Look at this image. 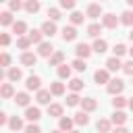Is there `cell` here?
<instances>
[{
	"instance_id": "56",
	"label": "cell",
	"mask_w": 133,
	"mask_h": 133,
	"mask_svg": "<svg viewBox=\"0 0 133 133\" xmlns=\"http://www.w3.org/2000/svg\"><path fill=\"white\" fill-rule=\"evenodd\" d=\"M0 2H6V0H0Z\"/></svg>"
},
{
	"instance_id": "44",
	"label": "cell",
	"mask_w": 133,
	"mask_h": 133,
	"mask_svg": "<svg viewBox=\"0 0 133 133\" xmlns=\"http://www.w3.org/2000/svg\"><path fill=\"white\" fill-rule=\"evenodd\" d=\"M123 71H125L127 75H133V58H131L129 62H125V64H123Z\"/></svg>"
},
{
	"instance_id": "23",
	"label": "cell",
	"mask_w": 133,
	"mask_h": 133,
	"mask_svg": "<svg viewBox=\"0 0 133 133\" xmlns=\"http://www.w3.org/2000/svg\"><path fill=\"white\" fill-rule=\"evenodd\" d=\"M25 10H27L29 15L37 12V10H39V0H27V2H25Z\"/></svg>"
},
{
	"instance_id": "51",
	"label": "cell",
	"mask_w": 133,
	"mask_h": 133,
	"mask_svg": "<svg viewBox=\"0 0 133 133\" xmlns=\"http://www.w3.org/2000/svg\"><path fill=\"white\" fill-rule=\"evenodd\" d=\"M52 133H64V131H62V129H56V131H52Z\"/></svg>"
},
{
	"instance_id": "6",
	"label": "cell",
	"mask_w": 133,
	"mask_h": 133,
	"mask_svg": "<svg viewBox=\"0 0 133 133\" xmlns=\"http://www.w3.org/2000/svg\"><path fill=\"white\" fill-rule=\"evenodd\" d=\"M91 50H94V48H89L87 44H77L75 54H77V58H87V56L91 54Z\"/></svg>"
},
{
	"instance_id": "38",
	"label": "cell",
	"mask_w": 133,
	"mask_h": 133,
	"mask_svg": "<svg viewBox=\"0 0 133 133\" xmlns=\"http://www.w3.org/2000/svg\"><path fill=\"white\" fill-rule=\"evenodd\" d=\"M69 87H71L73 91H79V89H83V81H81V79H71V81H69Z\"/></svg>"
},
{
	"instance_id": "2",
	"label": "cell",
	"mask_w": 133,
	"mask_h": 133,
	"mask_svg": "<svg viewBox=\"0 0 133 133\" xmlns=\"http://www.w3.org/2000/svg\"><path fill=\"white\" fill-rule=\"evenodd\" d=\"M102 25L108 27V29H116V25H118V17L112 15V12H106V15L102 17Z\"/></svg>"
},
{
	"instance_id": "45",
	"label": "cell",
	"mask_w": 133,
	"mask_h": 133,
	"mask_svg": "<svg viewBox=\"0 0 133 133\" xmlns=\"http://www.w3.org/2000/svg\"><path fill=\"white\" fill-rule=\"evenodd\" d=\"M25 133H42V129H39L37 125H33V123H31V125H27V127H25Z\"/></svg>"
},
{
	"instance_id": "46",
	"label": "cell",
	"mask_w": 133,
	"mask_h": 133,
	"mask_svg": "<svg viewBox=\"0 0 133 133\" xmlns=\"http://www.w3.org/2000/svg\"><path fill=\"white\" fill-rule=\"evenodd\" d=\"M0 64H2V66H8V64H10V56H8L6 52H2V56H0Z\"/></svg>"
},
{
	"instance_id": "43",
	"label": "cell",
	"mask_w": 133,
	"mask_h": 133,
	"mask_svg": "<svg viewBox=\"0 0 133 133\" xmlns=\"http://www.w3.org/2000/svg\"><path fill=\"white\" fill-rule=\"evenodd\" d=\"M75 4H77V0H60V6H62V8H66V10L75 8Z\"/></svg>"
},
{
	"instance_id": "3",
	"label": "cell",
	"mask_w": 133,
	"mask_h": 133,
	"mask_svg": "<svg viewBox=\"0 0 133 133\" xmlns=\"http://www.w3.org/2000/svg\"><path fill=\"white\" fill-rule=\"evenodd\" d=\"M39 48H37V54L39 56H44V58H50L52 54H54V46L50 44V42H42V44H37Z\"/></svg>"
},
{
	"instance_id": "54",
	"label": "cell",
	"mask_w": 133,
	"mask_h": 133,
	"mask_svg": "<svg viewBox=\"0 0 133 133\" xmlns=\"http://www.w3.org/2000/svg\"><path fill=\"white\" fill-rule=\"evenodd\" d=\"M129 52H131V58H133V48H131V50H129Z\"/></svg>"
},
{
	"instance_id": "15",
	"label": "cell",
	"mask_w": 133,
	"mask_h": 133,
	"mask_svg": "<svg viewBox=\"0 0 133 133\" xmlns=\"http://www.w3.org/2000/svg\"><path fill=\"white\" fill-rule=\"evenodd\" d=\"M42 31H44V35L52 37V35L56 33V25H54V21H46V23L42 25Z\"/></svg>"
},
{
	"instance_id": "14",
	"label": "cell",
	"mask_w": 133,
	"mask_h": 133,
	"mask_svg": "<svg viewBox=\"0 0 133 133\" xmlns=\"http://www.w3.org/2000/svg\"><path fill=\"white\" fill-rule=\"evenodd\" d=\"M100 15H102V6L100 4H89L87 6V17L89 19H98Z\"/></svg>"
},
{
	"instance_id": "9",
	"label": "cell",
	"mask_w": 133,
	"mask_h": 133,
	"mask_svg": "<svg viewBox=\"0 0 133 133\" xmlns=\"http://www.w3.org/2000/svg\"><path fill=\"white\" fill-rule=\"evenodd\" d=\"M62 60H64V54L60 50H54V54L48 58V64L50 66H58V64H62Z\"/></svg>"
},
{
	"instance_id": "30",
	"label": "cell",
	"mask_w": 133,
	"mask_h": 133,
	"mask_svg": "<svg viewBox=\"0 0 133 133\" xmlns=\"http://www.w3.org/2000/svg\"><path fill=\"white\" fill-rule=\"evenodd\" d=\"M0 94H2V98H12V96H15V89H12V85H10V83H2Z\"/></svg>"
},
{
	"instance_id": "16",
	"label": "cell",
	"mask_w": 133,
	"mask_h": 133,
	"mask_svg": "<svg viewBox=\"0 0 133 133\" xmlns=\"http://www.w3.org/2000/svg\"><path fill=\"white\" fill-rule=\"evenodd\" d=\"M106 69H108V71H118V69H123V64H121L118 56H112V58H108V60H106Z\"/></svg>"
},
{
	"instance_id": "35",
	"label": "cell",
	"mask_w": 133,
	"mask_h": 133,
	"mask_svg": "<svg viewBox=\"0 0 133 133\" xmlns=\"http://www.w3.org/2000/svg\"><path fill=\"white\" fill-rule=\"evenodd\" d=\"M71 66H73L75 71H79V73L87 69V64H85V58H77V60H73V64H71Z\"/></svg>"
},
{
	"instance_id": "27",
	"label": "cell",
	"mask_w": 133,
	"mask_h": 133,
	"mask_svg": "<svg viewBox=\"0 0 133 133\" xmlns=\"http://www.w3.org/2000/svg\"><path fill=\"white\" fill-rule=\"evenodd\" d=\"M48 114L60 118V116H62V106H60V104H50V106H48Z\"/></svg>"
},
{
	"instance_id": "42",
	"label": "cell",
	"mask_w": 133,
	"mask_h": 133,
	"mask_svg": "<svg viewBox=\"0 0 133 133\" xmlns=\"http://www.w3.org/2000/svg\"><path fill=\"white\" fill-rule=\"evenodd\" d=\"M48 17H50V21H58L60 19V10L58 8H48Z\"/></svg>"
},
{
	"instance_id": "47",
	"label": "cell",
	"mask_w": 133,
	"mask_h": 133,
	"mask_svg": "<svg viewBox=\"0 0 133 133\" xmlns=\"http://www.w3.org/2000/svg\"><path fill=\"white\" fill-rule=\"evenodd\" d=\"M0 44H2V46H8V44H10V37H8V33H2V35H0Z\"/></svg>"
},
{
	"instance_id": "18",
	"label": "cell",
	"mask_w": 133,
	"mask_h": 133,
	"mask_svg": "<svg viewBox=\"0 0 133 133\" xmlns=\"http://www.w3.org/2000/svg\"><path fill=\"white\" fill-rule=\"evenodd\" d=\"M106 48H108L106 39H100V37H96V42H94V52H98V54H104V52H106Z\"/></svg>"
},
{
	"instance_id": "24",
	"label": "cell",
	"mask_w": 133,
	"mask_h": 133,
	"mask_svg": "<svg viewBox=\"0 0 133 133\" xmlns=\"http://www.w3.org/2000/svg\"><path fill=\"white\" fill-rule=\"evenodd\" d=\"M0 23L6 27V25H12L15 21H12V10H4L2 15H0Z\"/></svg>"
},
{
	"instance_id": "36",
	"label": "cell",
	"mask_w": 133,
	"mask_h": 133,
	"mask_svg": "<svg viewBox=\"0 0 133 133\" xmlns=\"http://www.w3.org/2000/svg\"><path fill=\"white\" fill-rule=\"evenodd\" d=\"M6 75H8V79H10V81H19V79L23 77L21 69H8V73H6Z\"/></svg>"
},
{
	"instance_id": "34",
	"label": "cell",
	"mask_w": 133,
	"mask_h": 133,
	"mask_svg": "<svg viewBox=\"0 0 133 133\" xmlns=\"http://www.w3.org/2000/svg\"><path fill=\"white\" fill-rule=\"evenodd\" d=\"M83 19H85V17H83V12L73 10V15H71V23H73V25H81V23H83Z\"/></svg>"
},
{
	"instance_id": "55",
	"label": "cell",
	"mask_w": 133,
	"mask_h": 133,
	"mask_svg": "<svg viewBox=\"0 0 133 133\" xmlns=\"http://www.w3.org/2000/svg\"><path fill=\"white\" fill-rule=\"evenodd\" d=\"M69 133H79V131H69Z\"/></svg>"
},
{
	"instance_id": "29",
	"label": "cell",
	"mask_w": 133,
	"mask_h": 133,
	"mask_svg": "<svg viewBox=\"0 0 133 133\" xmlns=\"http://www.w3.org/2000/svg\"><path fill=\"white\" fill-rule=\"evenodd\" d=\"M121 23L127 25V27H131V25H133V10H125V12L121 15Z\"/></svg>"
},
{
	"instance_id": "49",
	"label": "cell",
	"mask_w": 133,
	"mask_h": 133,
	"mask_svg": "<svg viewBox=\"0 0 133 133\" xmlns=\"http://www.w3.org/2000/svg\"><path fill=\"white\" fill-rule=\"evenodd\" d=\"M112 133H129V131H127V129H125V127H116V129H114V131H112Z\"/></svg>"
},
{
	"instance_id": "13",
	"label": "cell",
	"mask_w": 133,
	"mask_h": 133,
	"mask_svg": "<svg viewBox=\"0 0 133 133\" xmlns=\"http://www.w3.org/2000/svg\"><path fill=\"white\" fill-rule=\"evenodd\" d=\"M125 121H127V114H125L123 110H114V114H112L110 123H112V125H118V127H121V125H123Z\"/></svg>"
},
{
	"instance_id": "20",
	"label": "cell",
	"mask_w": 133,
	"mask_h": 133,
	"mask_svg": "<svg viewBox=\"0 0 133 133\" xmlns=\"http://www.w3.org/2000/svg\"><path fill=\"white\" fill-rule=\"evenodd\" d=\"M15 102L19 104V106H29V96L25 94V91H19V94H15Z\"/></svg>"
},
{
	"instance_id": "12",
	"label": "cell",
	"mask_w": 133,
	"mask_h": 133,
	"mask_svg": "<svg viewBox=\"0 0 133 133\" xmlns=\"http://www.w3.org/2000/svg\"><path fill=\"white\" fill-rule=\"evenodd\" d=\"M25 85H27V89H35V91H37L39 85H42V79H39L37 75H31V77H27V83H25Z\"/></svg>"
},
{
	"instance_id": "19",
	"label": "cell",
	"mask_w": 133,
	"mask_h": 133,
	"mask_svg": "<svg viewBox=\"0 0 133 133\" xmlns=\"http://www.w3.org/2000/svg\"><path fill=\"white\" fill-rule=\"evenodd\" d=\"M50 91H52V96H62L64 94V83H60V81L50 83Z\"/></svg>"
},
{
	"instance_id": "11",
	"label": "cell",
	"mask_w": 133,
	"mask_h": 133,
	"mask_svg": "<svg viewBox=\"0 0 133 133\" xmlns=\"http://www.w3.org/2000/svg\"><path fill=\"white\" fill-rule=\"evenodd\" d=\"M81 108H83L85 112H94V110L98 108V102H96L94 98H83V100H81Z\"/></svg>"
},
{
	"instance_id": "5",
	"label": "cell",
	"mask_w": 133,
	"mask_h": 133,
	"mask_svg": "<svg viewBox=\"0 0 133 133\" xmlns=\"http://www.w3.org/2000/svg\"><path fill=\"white\" fill-rule=\"evenodd\" d=\"M108 73H110L108 69H98V71L94 73L96 83H110V75H108Z\"/></svg>"
},
{
	"instance_id": "28",
	"label": "cell",
	"mask_w": 133,
	"mask_h": 133,
	"mask_svg": "<svg viewBox=\"0 0 133 133\" xmlns=\"http://www.w3.org/2000/svg\"><path fill=\"white\" fill-rule=\"evenodd\" d=\"M96 129H98L100 133H108V131H110V121H108V118H100L98 125H96Z\"/></svg>"
},
{
	"instance_id": "37",
	"label": "cell",
	"mask_w": 133,
	"mask_h": 133,
	"mask_svg": "<svg viewBox=\"0 0 133 133\" xmlns=\"http://www.w3.org/2000/svg\"><path fill=\"white\" fill-rule=\"evenodd\" d=\"M129 102H127V98H123V96H114V100H112V106L114 108H123V106H127Z\"/></svg>"
},
{
	"instance_id": "53",
	"label": "cell",
	"mask_w": 133,
	"mask_h": 133,
	"mask_svg": "<svg viewBox=\"0 0 133 133\" xmlns=\"http://www.w3.org/2000/svg\"><path fill=\"white\" fill-rule=\"evenodd\" d=\"M127 4H129V6H133V0H127Z\"/></svg>"
},
{
	"instance_id": "8",
	"label": "cell",
	"mask_w": 133,
	"mask_h": 133,
	"mask_svg": "<svg viewBox=\"0 0 133 133\" xmlns=\"http://www.w3.org/2000/svg\"><path fill=\"white\" fill-rule=\"evenodd\" d=\"M62 39H64V42H73V39H77V29H75L73 25L64 27V29H62Z\"/></svg>"
},
{
	"instance_id": "50",
	"label": "cell",
	"mask_w": 133,
	"mask_h": 133,
	"mask_svg": "<svg viewBox=\"0 0 133 133\" xmlns=\"http://www.w3.org/2000/svg\"><path fill=\"white\" fill-rule=\"evenodd\" d=\"M129 108H131V110H133V98H131V100H129Z\"/></svg>"
},
{
	"instance_id": "10",
	"label": "cell",
	"mask_w": 133,
	"mask_h": 133,
	"mask_svg": "<svg viewBox=\"0 0 133 133\" xmlns=\"http://www.w3.org/2000/svg\"><path fill=\"white\" fill-rule=\"evenodd\" d=\"M50 98H52V91H50V89H37L35 100H37L39 104H50Z\"/></svg>"
},
{
	"instance_id": "1",
	"label": "cell",
	"mask_w": 133,
	"mask_h": 133,
	"mask_svg": "<svg viewBox=\"0 0 133 133\" xmlns=\"http://www.w3.org/2000/svg\"><path fill=\"white\" fill-rule=\"evenodd\" d=\"M123 87H125V81H121V79H110V83L106 85L108 94H112V96H118L123 91Z\"/></svg>"
},
{
	"instance_id": "31",
	"label": "cell",
	"mask_w": 133,
	"mask_h": 133,
	"mask_svg": "<svg viewBox=\"0 0 133 133\" xmlns=\"http://www.w3.org/2000/svg\"><path fill=\"white\" fill-rule=\"evenodd\" d=\"M75 123H77V125H87V123H89V116H87V112H85V110L77 112V114H75Z\"/></svg>"
},
{
	"instance_id": "48",
	"label": "cell",
	"mask_w": 133,
	"mask_h": 133,
	"mask_svg": "<svg viewBox=\"0 0 133 133\" xmlns=\"http://www.w3.org/2000/svg\"><path fill=\"white\" fill-rule=\"evenodd\" d=\"M8 121H10V118H8V114H6V112H0V125H6Z\"/></svg>"
},
{
	"instance_id": "40",
	"label": "cell",
	"mask_w": 133,
	"mask_h": 133,
	"mask_svg": "<svg viewBox=\"0 0 133 133\" xmlns=\"http://www.w3.org/2000/svg\"><path fill=\"white\" fill-rule=\"evenodd\" d=\"M112 52H114V56H118V58H121V56L127 52V48H125V44H116V46L112 48Z\"/></svg>"
},
{
	"instance_id": "41",
	"label": "cell",
	"mask_w": 133,
	"mask_h": 133,
	"mask_svg": "<svg viewBox=\"0 0 133 133\" xmlns=\"http://www.w3.org/2000/svg\"><path fill=\"white\" fill-rule=\"evenodd\" d=\"M8 6H10V10L15 12V10H21V8H25V4L21 2V0H10L8 2Z\"/></svg>"
},
{
	"instance_id": "22",
	"label": "cell",
	"mask_w": 133,
	"mask_h": 133,
	"mask_svg": "<svg viewBox=\"0 0 133 133\" xmlns=\"http://www.w3.org/2000/svg\"><path fill=\"white\" fill-rule=\"evenodd\" d=\"M102 27H104V25H100V23H91V25L87 27V35H89V37H98L100 31H102Z\"/></svg>"
},
{
	"instance_id": "4",
	"label": "cell",
	"mask_w": 133,
	"mask_h": 133,
	"mask_svg": "<svg viewBox=\"0 0 133 133\" xmlns=\"http://www.w3.org/2000/svg\"><path fill=\"white\" fill-rule=\"evenodd\" d=\"M25 118H27V121H31V123L39 121V118H42L39 108H37V106H27V108H25Z\"/></svg>"
},
{
	"instance_id": "25",
	"label": "cell",
	"mask_w": 133,
	"mask_h": 133,
	"mask_svg": "<svg viewBox=\"0 0 133 133\" xmlns=\"http://www.w3.org/2000/svg\"><path fill=\"white\" fill-rule=\"evenodd\" d=\"M17 46H19L21 50H27V48L31 46V39H29V35H19V37H17Z\"/></svg>"
},
{
	"instance_id": "32",
	"label": "cell",
	"mask_w": 133,
	"mask_h": 133,
	"mask_svg": "<svg viewBox=\"0 0 133 133\" xmlns=\"http://www.w3.org/2000/svg\"><path fill=\"white\" fill-rule=\"evenodd\" d=\"M8 127H10L12 131H19V129H23V121H21L19 116H10V121H8Z\"/></svg>"
},
{
	"instance_id": "52",
	"label": "cell",
	"mask_w": 133,
	"mask_h": 133,
	"mask_svg": "<svg viewBox=\"0 0 133 133\" xmlns=\"http://www.w3.org/2000/svg\"><path fill=\"white\" fill-rule=\"evenodd\" d=\"M129 39H131V42H133V29H131V33H129Z\"/></svg>"
},
{
	"instance_id": "17",
	"label": "cell",
	"mask_w": 133,
	"mask_h": 133,
	"mask_svg": "<svg viewBox=\"0 0 133 133\" xmlns=\"http://www.w3.org/2000/svg\"><path fill=\"white\" fill-rule=\"evenodd\" d=\"M27 35H29V39H31V44H42V37H44V31H42V29H33V31H29Z\"/></svg>"
},
{
	"instance_id": "21",
	"label": "cell",
	"mask_w": 133,
	"mask_h": 133,
	"mask_svg": "<svg viewBox=\"0 0 133 133\" xmlns=\"http://www.w3.org/2000/svg\"><path fill=\"white\" fill-rule=\"evenodd\" d=\"M12 31L17 33V37H19V35H23V33L27 31V25H25V21H15V23H12Z\"/></svg>"
},
{
	"instance_id": "7",
	"label": "cell",
	"mask_w": 133,
	"mask_h": 133,
	"mask_svg": "<svg viewBox=\"0 0 133 133\" xmlns=\"http://www.w3.org/2000/svg\"><path fill=\"white\" fill-rule=\"evenodd\" d=\"M21 62H23L25 66H35L37 56H35L33 52H23V54H21Z\"/></svg>"
},
{
	"instance_id": "39",
	"label": "cell",
	"mask_w": 133,
	"mask_h": 133,
	"mask_svg": "<svg viewBox=\"0 0 133 133\" xmlns=\"http://www.w3.org/2000/svg\"><path fill=\"white\" fill-rule=\"evenodd\" d=\"M77 104H81V98H79L77 94L66 96V106H77Z\"/></svg>"
},
{
	"instance_id": "33",
	"label": "cell",
	"mask_w": 133,
	"mask_h": 133,
	"mask_svg": "<svg viewBox=\"0 0 133 133\" xmlns=\"http://www.w3.org/2000/svg\"><path fill=\"white\" fill-rule=\"evenodd\" d=\"M73 123H75V118H66V116H60V129L62 131H71V127H73Z\"/></svg>"
},
{
	"instance_id": "26",
	"label": "cell",
	"mask_w": 133,
	"mask_h": 133,
	"mask_svg": "<svg viewBox=\"0 0 133 133\" xmlns=\"http://www.w3.org/2000/svg\"><path fill=\"white\" fill-rule=\"evenodd\" d=\"M56 73H58L60 79H69V77H71V66H66V64H58Z\"/></svg>"
}]
</instances>
